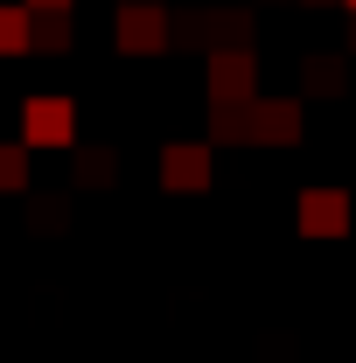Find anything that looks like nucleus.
Instances as JSON below:
<instances>
[{
    "instance_id": "5",
    "label": "nucleus",
    "mask_w": 356,
    "mask_h": 363,
    "mask_svg": "<svg viewBox=\"0 0 356 363\" xmlns=\"http://www.w3.org/2000/svg\"><path fill=\"white\" fill-rule=\"evenodd\" d=\"M217 161H210V140H168L161 147V182L168 189H210Z\"/></svg>"
},
{
    "instance_id": "3",
    "label": "nucleus",
    "mask_w": 356,
    "mask_h": 363,
    "mask_svg": "<svg viewBox=\"0 0 356 363\" xmlns=\"http://www.w3.org/2000/svg\"><path fill=\"white\" fill-rule=\"evenodd\" d=\"M294 224L308 230V238H343V230H350V189H335V182H308L301 203H294Z\"/></svg>"
},
{
    "instance_id": "6",
    "label": "nucleus",
    "mask_w": 356,
    "mask_h": 363,
    "mask_svg": "<svg viewBox=\"0 0 356 363\" xmlns=\"http://www.w3.org/2000/svg\"><path fill=\"white\" fill-rule=\"evenodd\" d=\"M203 140H259V98H210Z\"/></svg>"
},
{
    "instance_id": "11",
    "label": "nucleus",
    "mask_w": 356,
    "mask_h": 363,
    "mask_svg": "<svg viewBox=\"0 0 356 363\" xmlns=\"http://www.w3.org/2000/svg\"><path fill=\"white\" fill-rule=\"evenodd\" d=\"M301 91L308 98H335L343 91V56H314L308 70H301Z\"/></svg>"
},
{
    "instance_id": "8",
    "label": "nucleus",
    "mask_w": 356,
    "mask_h": 363,
    "mask_svg": "<svg viewBox=\"0 0 356 363\" xmlns=\"http://www.w3.org/2000/svg\"><path fill=\"white\" fill-rule=\"evenodd\" d=\"M28 43H35V7L28 0H0V56H14Z\"/></svg>"
},
{
    "instance_id": "9",
    "label": "nucleus",
    "mask_w": 356,
    "mask_h": 363,
    "mask_svg": "<svg viewBox=\"0 0 356 363\" xmlns=\"http://www.w3.org/2000/svg\"><path fill=\"white\" fill-rule=\"evenodd\" d=\"M119 175V154H112V147H105V140H77V182H98V189H105V182Z\"/></svg>"
},
{
    "instance_id": "14",
    "label": "nucleus",
    "mask_w": 356,
    "mask_h": 363,
    "mask_svg": "<svg viewBox=\"0 0 356 363\" xmlns=\"http://www.w3.org/2000/svg\"><path fill=\"white\" fill-rule=\"evenodd\" d=\"M175 49H217L210 43V14H175Z\"/></svg>"
},
{
    "instance_id": "10",
    "label": "nucleus",
    "mask_w": 356,
    "mask_h": 363,
    "mask_svg": "<svg viewBox=\"0 0 356 363\" xmlns=\"http://www.w3.org/2000/svg\"><path fill=\"white\" fill-rule=\"evenodd\" d=\"M28 189V140H0V196Z\"/></svg>"
},
{
    "instance_id": "15",
    "label": "nucleus",
    "mask_w": 356,
    "mask_h": 363,
    "mask_svg": "<svg viewBox=\"0 0 356 363\" xmlns=\"http://www.w3.org/2000/svg\"><path fill=\"white\" fill-rule=\"evenodd\" d=\"M28 7H70V0H28Z\"/></svg>"
},
{
    "instance_id": "16",
    "label": "nucleus",
    "mask_w": 356,
    "mask_h": 363,
    "mask_svg": "<svg viewBox=\"0 0 356 363\" xmlns=\"http://www.w3.org/2000/svg\"><path fill=\"white\" fill-rule=\"evenodd\" d=\"M350 7H356V0H350Z\"/></svg>"
},
{
    "instance_id": "13",
    "label": "nucleus",
    "mask_w": 356,
    "mask_h": 363,
    "mask_svg": "<svg viewBox=\"0 0 356 363\" xmlns=\"http://www.w3.org/2000/svg\"><path fill=\"white\" fill-rule=\"evenodd\" d=\"M210 43L217 49H245V7H217V14H210Z\"/></svg>"
},
{
    "instance_id": "12",
    "label": "nucleus",
    "mask_w": 356,
    "mask_h": 363,
    "mask_svg": "<svg viewBox=\"0 0 356 363\" xmlns=\"http://www.w3.org/2000/svg\"><path fill=\"white\" fill-rule=\"evenodd\" d=\"M35 43H43V49L70 43V7H35Z\"/></svg>"
},
{
    "instance_id": "2",
    "label": "nucleus",
    "mask_w": 356,
    "mask_h": 363,
    "mask_svg": "<svg viewBox=\"0 0 356 363\" xmlns=\"http://www.w3.org/2000/svg\"><path fill=\"white\" fill-rule=\"evenodd\" d=\"M112 35H119V49H133V56H147V49H168V43H175V14H168L161 0H119V14H112Z\"/></svg>"
},
{
    "instance_id": "7",
    "label": "nucleus",
    "mask_w": 356,
    "mask_h": 363,
    "mask_svg": "<svg viewBox=\"0 0 356 363\" xmlns=\"http://www.w3.org/2000/svg\"><path fill=\"white\" fill-rule=\"evenodd\" d=\"M259 140L266 147H294L301 140V98H259Z\"/></svg>"
},
{
    "instance_id": "4",
    "label": "nucleus",
    "mask_w": 356,
    "mask_h": 363,
    "mask_svg": "<svg viewBox=\"0 0 356 363\" xmlns=\"http://www.w3.org/2000/svg\"><path fill=\"white\" fill-rule=\"evenodd\" d=\"M203 77H210V98H259V56L252 49H210Z\"/></svg>"
},
{
    "instance_id": "1",
    "label": "nucleus",
    "mask_w": 356,
    "mask_h": 363,
    "mask_svg": "<svg viewBox=\"0 0 356 363\" xmlns=\"http://www.w3.org/2000/svg\"><path fill=\"white\" fill-rule=\"evenodd\" d=\"M21 140H28V147H77V98H63V91H28V98H21Z\"/></svg>"
}]
</instances>
